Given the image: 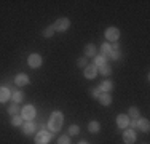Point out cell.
Here are the masks:
<instances>
[{
  "instance_id": "obj_15",
  "label": "cell",
  "mask_w": 150,
  "mask_h": 144,
  "mask_svg": "<svg viewBox=\"0 0 150 144\" xmlns=\"http://www.w3.org/2000/svg\"><path fill=\"white\" fill-rule=\"evenodd\" d=\"M88 131L93 133V135L99 133L101 131V123H99V122H90V123H88Z\"/></svg>"
},
{
  "instance_id": "obj_31",
  "label": "cell",
  "mask_w": 150,
  "mask_h": 144,
  "mask_svg": "<svg viewBox=\"0 0 150 144\" xmlns=\"http://www.w3.org/2000/svg\"><path fill=\"white\" fill-rule=\"evenodd\" d=\"M129 127H131V130H136V128H137V118L129 120Z\"/></svg>"
},
{
  "instance_id": "obj_21",
  "label": "cell",
  "mask_w": 150,
  "mask_h": 144,
  "mask_svg": "<svg viewBox=\"0 0 150 144\" xmlns=\"http://www.w3.org/2000/svg\"><path fill=\"white\" fill-rule=\"evenodd\" d=\"M42 35H43L45 38H50V37H53V35H54V27H53V26H48V27H45V29H43V32H42Z\"/></svg>"
},
{
  "instance_id": "obj_20",
  "label": "cell",
  "mask_w": 150,
  "mask_h": 144,
  "mask_svg": "<svg viewBox=\"0 0 150 144\" xmlns=\"http://www.w3.org/2000/svg\"><path fill=\"white\" fill-rule=\"evenodd\" d=\"M11 98H13V103H15V104H19L21 101L24 99V95L21 91H13L11 93Z\"/></svg>"
},
{
  "instance_id": "obj_13",
  "label": "cell",
  "mask_w": 150,
  "mask_h": 144,
  "mask_svg": "<svg viewBox=\"0 0 150 144\" xmlns=\"http://www.w3.org/2000/svg\"><path fill=\"white\" fill-rule=\"evenodd\" d=\"M10 96H11L10 90L6 88V86H0V103H5V101H8Z\"/></svg>"
},
{
  "instance_id": "obj_2",
  "label": "cell",
  "mask_w": 150,
  "mask_h": 144,
  "mask_svg": "<svg viewBox=\"0 0 150 144\" xmlns=\"http://www.w3.org/2000/svg\"><path fill=\"white\" fill-rule=\"evenodd\" d=\"M21 117H23V120L30 122L32 118L35 117V107L32 106V104H27V106H24L23 109H21Z\"/></svg>"
},
{
  "instance_id": "obj_4",
  "label": "cell",
  "mask_w": 150,
  "mask_h": 144,
  "mask_svg": "<svg viewBox=\"0 0 150 144\" xmlns=\"http://www.w3.org/2000/svg\"><path fill=\"white\" fill-rule=\"evenodd\" d=\"M42 63H43V59H42V56L38 55V53H32V55H29V58H27V64H29L32 69H38V67L42 66Z\"/></svg>"
},
{
  "instance_id": "obj_11",
  "label": "cell",
  "mask_w": 150,
  "mask_h": 144,
  "mask_svg": "<svg viewBox=\"0 0 150 144\" xmlns=\"http://www.w3.org/2000/svg\"><path fill=\"white\" fill-rule=\"evenodd\" d=\"M15 83L18 86H24V85L29 83V77H27L26 74H18L16 77H15Z\"/></svg>"
},
{
  "instance_id": "obj_3",
  "label": "cell",
  "mask_w": 150,
  "mask_h": 144,
  "mask_svg": "<svg viewBox=\"0 0 150 144\" xmlns=\"http://www.w3.org/2000/svg\"><path fill=\"white\" fill-rule=\"evenodd\" d=\"M53 27H54V32H66L67 29L70 27V21L67 19V18H59L58 21H56L54 24H53Z\"/></svg>"
},
{
  "instance_id": "obj_18",
  "label": "cell",
  "mask_w": 150,
  "mask_h": 144,
  "mask_svg": "<svg viewBox=\"0 0 150 144\" xmlns=\"http://www.w3.org/2000/svg\"><path fill=\"white\" fill-rule=\"evenodd\" d=\"M99 88H101L102 93H110V91L113 90V83H112V82H109V80H107V82H102V85L99 86Z\"/></svg>"
},
{
  "instance_id": "obj_14",
  "label": "cell",
  "mask_w": 150,
  "mask_h": 144,
  "mask_svg": "<svg viewBox=\"0 0 150 144\" xmlns=\"http://www.w3.org/2000/svg\"><path fill=\"white\" fill-rule=\"evenodd\" d=\"M96 56V46L93 45V43H90V45L85 46V58H94Z\"/></svg>"
},
{
  "instance_id": "obj_24",
  "label": "cell",
  "mask_w": 150,
  "mask_h": 144,
  "mask_svg": "<svg viewBox=\"0 0 150 144\" xmlns=\"http://www.w3.org/2000/svg\"><path fill=\"white\" fill-rule=\"evenodd\" d=\"M11 125L13 127H21V125H23V117H19V115H13Z\"/></svg>"
},
{
  "instance_id": "obj_8",
  "label": "cell",
  "mask_w": 150,
  "mask_h": 144,
  "mask_svg": "<svg viewBox=\"0 0 150 144\" xmlns=\"http://www.w3.org/2000/svg\"><path fill=\"white\" fill-rule=\"evenodd\" d=\"M123 141H125V144H134V141H136V131L134 130H126V131H123Z\"/></svg>"
},
{
  "instance_id": "obj_9",
  "label": "cell",
  "mask_w": 150,
  "mask_h": 144,
  "mask_svg": "<svg viewBox=\"0 0 150 144\" xmlns=\"http://www.w3.org/2000/svg\"><path fill=\"white\" fill-rule=\"evenodd\" d=\"M83 74H85V77H86V78H94L96 75H98V67H96L94 64H88V66L85 67Z\"/></svg>"
},
{
  "instance_id": "obj_26",
  "label": "cell",
  "mask_w": 150,
  "mask_h": 144,
  "mask_svg": "<svg viewBox=\"0 0 150 144\" xmlns=\"http://www.w3.org/2000/svg\"><path fill=\"white\" fill-rule=\"evenodd\" d=\"M78 133H80V127H78V125H70L69 127V135H78Z\"/></svg>"
},
{
  "instance_id": "obj_10",
  "label": "cell",
  "mask_w": 150,
  "mask_h": 144,
  "mask_svg": "<svg viewBox=\"0 0 150 144\" xmlns=\"http://www.w3.org/2000/svg\"><path fill=\"white\" fill-rule=\"evenodd\" d=\"M129 120L131 118L128 117L126 114H120L118 117H117V125H118L120 128H126L128 125H129Z\"/></svg>"
},
{
  "instance_id": "obj_32",
  "label": "cell",
  "mask_w": 150,
  "mask_h": 144,
  "mask_svg": "<svg viewBox=\"0 0 150 144\" xmlns=\"http://www.w3.org/2000/svg\"><path fill=\"white\" fill-rule=\"evenodd\" d=\"M78 144H88L86 141H80V143H78Z\"/></svg>"
},
{
  "instance_id": "obj_27",
  "label": "cell",
  "mask_w": 150,
  "mask_h": 144,
  "mask_svg": "<svg viewBox=\"0 0 150 144\" xmlns=\"http://www.w3.org/2000/svg\"><path fill=\"white\" fill-rule=\"evenodd\" d=\"M77 66H78V67H83V69H85V67L88 66V59H86L85 56H83V58H80V59L77 61Z\"/></svg>"
},
{
  "instance_id": "obj_22",
  "label": "cell",
  "mask_w": 150,
  "mask_h": 144,
  "mask_svg": "<svg viewBox=\"0 0 150 144\" xmlns=\"http://www.w3.org/2000/svg\"><path fill=\"white\" fill-rule=\"evenodd\" d=\"M128 117L129 118H141V114H139V110L136 109V107H131V109L128 110Z\"/></svg>"
},
{
  "instance_id": "obj_6",
  "label": "cell",
  "mask_w": 150,
  "mask_h": 144,
  "mask_svg": "<svg viewBox=\"0 0 150 144\" xmlns=\"http://www.w3.org/2000/svg\"><path fill=\"white\" fill-rule=\"evenodd\" d=\"M105 38L110 42H117L120 38V31L117 27H109L105 31Z\"/></svg>"
},
{
  "instance_id": "obj_29",
  "label": "cell",
  "mask_w": 150,
  "mask_h": 144,
  "mask_svg": "<svg viewBox=\"0 0 150 144\" xmlns=\"http://www.w3.org/2000/svg\"><path fill=\"white\" fill-rule=\"evenodd\" d=\"M58 144H70L69 136H59V138H58Z\"/></svg>"
},
{
  "instance_id": "obj_25",
  "label": "cell",
  "mask_w": 150,
  "mask_h": 144,
  "mask_svg": "<svg viewBox=\"0 0 150 144\" xmlns=\"http://www.w3.org/2000/svg\"><path fill=\"white\" fill-rule=\"evenodd\" d=\"M19 112V106L18 104H11V106H8V114L10 115H18Z\"/></svg>"
},
{
  "instance_id": "obj_16",
  "label": "cell",
  "mask_w": 150,
  "mask_h": 144,
  "mask_svg": "<svg viewBox=\"0 0 150 144\" xmlns=\"http://www.w3.org/2000/svg\"><path fill=\"white\" fill-rule=\"evenodd\" d=\"M105 63H107V58L105 56H102V55H96L94 56V66L98 67H102V66H105Z\"/></svg>"
},
{
  "instance_id": "obj_30",
  "label": "cell",
  "mask_w": 150,
  "mask_h": 144,
  "mask_svg": "<svg viewBox=\"0 0 150 144\" xmlns=\"http://www.w3.org/2000/svg\"><path fill=\"white\" fill-rule=\"evenodd\" d=\"M120 55H121V53L118 51V50H112L110 55H109V58H112V59H120Z\"/></svg>"
},
{
  "instance_id": "obj_7",
  "label": "cell",
  "mask_w": 150,
  "mask_h": 144,
  "mask_svg": "<svg viewBox=\"0 0 150 144\" xmlns=\"http://www.w3.org/2000/svg\"><path fill=\"white\" fill-rule=\"evenodd\" d=\"M35 130H37V125H35L32 120H30V122H26V123H23V133H24L26 136L34 135Z\"/></svg>"
},
{
  "instance_id": "obj_23",
  "label": "cell",
  "mask_w": 150,
  "mask_h": 144,
  "mask_svg": "<svg viewBox=\"0 0 150 144\" xmlns=\"http://www.w3.org/2000/svg\"><path fill=\"white\" fill-rule=\"evenodd\" d=\"M98 71L101 72V75H105V77H107V75H110V74H112V67H110V66H107V64H105V66H102V67H99Z\"/></svg>"
},
{
  "instance_id": "obj_28",
  "label": "cell",
  "mask_w": 150,
  "mask_h": 144,
  "mask_svg": "<svg viewBox=\"0 0 150 144\" xmlns=\"http://www.w3.org/2000/svg\"><path fill=\"white\" fill-rule=\"evenodd\" d=\"M101 95H102V91H101V88H99V86H98V88H94V90H91V96L94 99H99V96H101Z\"/></svg>"
},
{
  "instance_id": "obj_1",
  "label": "cell",
  "mask_w": 150,
  "mask_h": 144,
  "mask_svg": "<svg viewBox=\"0 0 150 144\" xmlns=\"http://www.w3.org/2000/svg\"><path fill=\"white\" fill-rule=\"evenodd\" d=\"M62 122H64L62 112H61V110H54V112L51 114V117H50V120H48V131L51 133V135H54L56 131L61 130Z\"/></svg>"
},
{
  "instance_id": "obj_5",
  "label": "cell",
  "mask_w": 150,
  "mask_h": 144,
  "mask_svg": "<svg viewBox=\"0 0 150 144\" xmlns=\"http://www.w3.org/2000/svg\"><path fill=\"white\" fill-rule=\"evenodd\" d=\"M51 136L53 135L48 131V130H42V131H38L37 135H35V144H48Z\"/></svg>"
},
{
  "instance_id": "obj_12",
  "label": "cell",
  "mask_w": 150,
  "mask_h": 144,
  "mask_svg": "<svg viewBox=\"0 0 150 144\" xmlns=\"http://www.w3.org/2000/svg\"><path fill=\"white\" fill-rule=\"evenodd\" d=\"M137 128H141V131H144V133H149L150 123L147 118H137Z\"/></svg>"
},
{
  "instance_id": "obj_19",
  "label": "cell",
  "mask_w": 150,
  "mask_h": 144,
  "mask_svg": "<svg viewBox=\"0 0 150 144\" xmlns=\"http://www.w3.org/2000/svg\"><path fill=\"white\" fill-rule=\"evenodd\" d=\"M110 51H112V45H110V43H102V46H101V55L107 58V56L110 55Z\"/></svg>"
},
{
  "instance_id": "obj_17",
  "label": "cell",
  "mask_w": 150,
  "mask_h": 144,
  "mask_svg": "<svg viewBox=\"0 0 150 144\" xmlns=\"http://www.w3.org/2000/svg\"><path fill=\"white\" fill-rule=\"evenodd\" d=\"M99 103H101L102 106H109V104L112 103V96H110V93H102V95L99 96Z\"/></svg>"
}]
</instances>
